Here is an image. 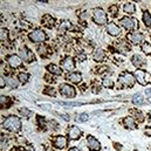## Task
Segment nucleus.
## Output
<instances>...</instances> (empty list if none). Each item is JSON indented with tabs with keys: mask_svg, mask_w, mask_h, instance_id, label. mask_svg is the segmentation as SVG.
Listing matches in <instances>:
<instances>
[{
	"mask_svg": "<svg viewBox=\"0 0 151 151\" xmlns=\"http://www.w3.org/2000/svg\"><path fill=\"white\" fill-rule=\"evenodd\" d=\"M19 111H20L21 114H24V116H25V117H29V116L32 115V113H31L29 110H27L26 108H22V109H20Z\"/></svg>",
	"mask_w": 151,
	"mask_h": 151,
	"instance_id": "obj_38",
	"label": "nucleus"
},
{
	"mask_svg": "<svg viewBox=\"0 0 151 151\" xmlns=\"http://www.w3.org/2000/svg\"><path fill=\"white\" fill-rule=\"evenodd\" d=\"M119 24H121V26L123 28H125L128 31H134L135 32V29L138 28V21L135 18H131V17H124V18H122L121 21H119Z\"/></svg>",
	"mask_w": 151,
	"mask_h": 151,
	"instance_id": "obj_5",
	"label": "nucleus"
},
{
	"mask_svg": "<svg viewBox=\"0 0 151 151\" xmlns=\"http://www.w3.org/2000/svg\"><path fill=\"white\" fill-rule=\"evenodd\" d=\"M61 68H63L65 70H67V72H72V70H74V68H75V61H74V59H72L70 56H67V58H65L62 61H61Z\"/></svg>",
	"mask_w": 151,
	"mask_h": 151,
	"instance_id": "obj_12",
	"label": "nucleus"
},
{
	"mask_svg": "<svg viewBox=\"0 0 151 151\" xmlns=\"http://www.w3.org/2000/svg\"><path fill=\"white\" fill-rule=\"evenodd\" d=\"M88 118H89V115L86 113L80 114L78 116H76V121L77 122H86V121H88Z\"/></svg>",
	"mask_w": 151,
	"mask_h": 151,
	"instance_id": "obj_33",
	"label": "nucleus"
},
{
	"mask_svg": "<svg viewBox=\"0 0 151 151\" xmlns=\"http://www.w3.org/2000/svg\"><path fill=\"white\" fill-rule=\"evenodd\" d=\"M69 28H70V22H68V21H63V22L60 25L59 31H60V32H66V31H69Z\"/></svg>",
	"mask_w": 151,
	"mask_h": 151,
	"instance_id": "obj_32",
	"label": "nucleus"
},
{
	"mask_svg": "<svg viewBox=\"0 0 151 151\" xmlns=\"http://www.w3.org/2000/svg\"><path fill=\"white\" fill-rule=\"evenodd\" d=\"M123 125L127 128V129H137V123H136V119L131 116H128L125 118H123Z\"/></svg>",
	"mask_w": 151,
	"mask_h": 151,
	"instance_id": "obj_18",
	"label": "nucleus"
},
{
	"mask_svg": "<svg viewBox=\"0 0 151 151\" xmlns=\"http://www.w3.org/2000/svg\"><path fill=\"white\" fill-rule=\"evenodd\" d=\"M135 75L130 72H122L118 75V83L122 87H127V88H131L135 84Z\"/></svg>",
	"mask_w": 151,
	"mask_h": 151,
	"instance_id": "obj_2",
	"label": "nucleus"
},
{
	"mask_svg": "<svg viewBox=\"0 0 151 151\" xmlns=\"http://www.w3.org/2000/svg\"><path fill=\"white\" fill-rule=\"evenodd\" d=\"M142 50L145 55H151V43L149 42H144L142 45Z\"/></svg>",
	"mask_w": 151,
	"mask_h": 151,
	"instance_id": "obj_31",
	"label": "nucleus"
},
{
	"mask_svg": "<svg viewBox=\"0 0 151 151\" xmlns=\"http://www.w3.org/2000/svg\"><path fill=\"white\" fill-rule=\"evenodd\" d=\"M66 80L73 82V83H80L82 81V74L78 72H72L66 75Z\"/></svg>",
	"mask_w": 151,
	"mask_h": 151,
	"instance_id": "obj_17",
	"label": "nucleus"
},
{
	"mask_svg": "<svg viewBox=\"0 0 151 151\" xmlns=\"http://www.w3.org/2000/svg\"><path fill=\"white\" fill-rule=\"evenodd\" d=\"M43 94H46V95H52V96H54V95H55V90H54V88H53V87H47V88L45 89Z\"/></svg>",
	"mask_w": 151,
	"mask_h": 151,
	"instance_id": "obj_35",
	"label": "nucleus"
},
{
	"mask_svg": "<svg viewBox=\"0 0 151 151\" xmlns=\"http://www.w3.org/2000/svg\"><path fill=\"white\" fill-rule=\"evenodd\" d=\"M19 56L22 59V61H25L27 63H31V62H33L35 60V56H34L33 52L28 47H26V46L20 47V49H19Z\"/></svg>",
	"mask_w": 151,
	"mask_h": 151,
	"instance_id": "obj_7",
	"label": "nucleus"
},
{
	"mask_svg": "<svg viewBox=\"0 0 151 151\" xmlns=\"http://www.w3.org/2000/svg\"><path fill=\"white\" fill-rule=\"evenodd\" d=\"M18 80H19V82H20V83L25 84L26 82H28V80H29V75H28L27 73H19V75H18Z\"/></svg>",
	"mask_w": 151,
	"mask_h": 151,
	"instance_id": "obj_29",
	"label": "nucleus"
},
{
	"mask_svg": "<svg viewBox=\"0 0 151 151\" xmlns=\"http://www.w3.org/2000/svg\"><path fill=\"white\" fill-rule=\"evenodd\" d=\"M93 19H94V22L96 25H106L107 21H108V18H107V13L104 12V9H102L101 7H97L94 9L93 12Z\"/></svg>",
	"mask_w": 151,
	"mask_h": 151,
	"instance_id": "obj_3",
	"label": "nucleus"
},
{
	"mask_svg": "<svg viewBox=\"0 0 151 151\" xmlns=\"http://www.w3.org/2000/svg\"><path fill=\"white\" fill-rule=\"evenodd\" d=\"M53 144L58 149H65L67 147V144H68V141H67V138L65 136L59 135V136H55L53 138Z\"/></svg>",
	"mask_w": 151,
	"mask_h": 151,
	"instance_id": "obj_14",
	"label": "nucleus"
},
{
	"mask_svg": "<svg viewBox=\"0 0 151 151\" xmlns=\"http://www.w3.org/2000/svg\"><path fill=\"white\" fill-rule=\"evenodd\" d=\"M145 132H147V135H148V136H151V129L150 128H145Z\"/></svg>",
	"mask_w": 151,
	"mask_h": 151,
	"instance_id": "obj_45",
	"label": "nucleus"
},
{
	"mask_svg": "<svg viewBox=\"0 0 151 151\" xmlns=\"http://www.w3.org/2000/svg\"><path fill=\"white\" fill-rule=\"evenodd\" d=\"M107 32H108V34L111 35V37H118V35H121V33H122L121 28H119L115 22H110V24L107 25Z\"/></svg>",
	"mask_w": 151,
	"mask_h": 151,
	"instance_id": "obj_15",
	"label": "nucleus"
},
{
	"mask_svg": "<svg viewBox=\"0 0 151 151\" xmlns=\"http://www.w3.org/2000/svg\"><path fill=\"white\" fill-rule=\"evenodd\" d=\"M67 135H68V138L72 139V141H75V139H78L81 136H82V131L75 127V125H72L68 128L67 130Z\"/></svg>",
	"mask_w": 151,
	"mask_h": 151,
	"instance_id": "obj_13",
	"label": "nucleus"
},
{
	"mask_svg": "<svg viewBox=\"0 0 151 151\" xmlns=\"http://www.w3.org/2000/svg\"><path fill=\"white\" fill-rule=\"evenodd\" d=\"M37 119H38V123L40 124V125H42V128L45 127V118L43 117H40V116H38L37 117ZM45 129V128H43Z\"/></svg>",
	"mask_w": 151,
	"mask_h": 151,
	"instance_id": "obj_40",
	"label": "nucleus"
},
{
	"mask_svg": "<svg viewBox=\"0 0 151 151\" xmlns=\"http://www.w3.org/2000/svg\"><path fill=\"white\" fill-rule=\"evenodd\" d=\"M7 33H8V31L6 28H2L1 29V40L2 41H6L7 40Z\"/></svg>",
	"mask_w": 151,
	"mask_h": 151,
	"instance_id": "obj_37",
	"label": "nucleus"
},
{
	"mask_svg": "<svg viewBox=\"0 0 151 151\" xmlns=\"http://www.w3.org/2000/svg\"><path fill=\"white\" fill-rule=\"evenodd\" d=\"M123 11H124V13H127L129 15L135 14L136 13V6L134 2H125L123 5Z\"/></svg>",
	"mask_w": 151,
	"mask_h": 151,
	"instance_id": "obj_21",
	"label": "nucleus"
},
{
	"mask_svg": "<svg viewBox=\"0 0 151 151\" xmlns=\"http://www.w3.org/2000/svg\"><path fill=\"white\" fill-rule=\"evenodd\" d=\"M132 102L136 106H142V104H144V99H143V96H141L139 94H137V95H134Z\"/></svg>",
	"mask_w": 151,
	"mask_h": 151,
	"instance_id": "obj_26",
	"label": "nucleus"
},
{
	"mask_svg": "<svg viewBox=\"0 0 151 151\" xmlns=\"http://www.w3.org/2000/svg\"><path fill=\"white\" fill-rule=\"evenodd\" d=\"M134 75H135L136 81L139 84H142V86L150 84L151 83V74L148 73V72H145V70H143V69H136Z\"/></svg>",
	"mask_w": 151,
	"mask_h": 151,
	"instance_id": "obj_4",
	"label": "nucleus"
},
{
	"mask_svg": "<svg viewBox=\"0 0 151 151\" xmlns=\"http://www.w3.org/2000/svg\"><path fill=\"white\" fill-rule=\"evenodd\" d=\"M6 84L8 87H11V88H17L18 87V81L15 78H13V77H7L6 78Z\"/></svg>",
	"mask_w": 151,
	"mask_h": 151,
	"instance_id": "obj_30",
	"label": "nucleus"
},
{
	"mask_svg": "<svg viewBox=\"0 0 151 151\" xmlns=\"http://www.w3.org/2000/svg\"><path fill=\"white\" fill-rule=\"evenodd\" d=\"M104 58H106V53H104L103 49L97 48V49L94 50V53H93V59H94V61H96V62H101V61L104 60Z\"/></svg>",
	"mask_w": 151,
	"mask_h": 151,
	"instance_id": "obj_19",
	"label": "nucleus"
},
{
	"mask_svg": "<svg viewBox=\"0 0 151 151\" xmlns=\"http://www.w3.org/2000/svg\"><path fill=\"white\" fill-rule=\"evenodd\" d=\"M46 69H47V70H48L50 74H53V75H56V76L62 75V69H61L59 66L54 65V63H50V65H48V66L46 67Z\"/></svg>",
	"mask_w": 151,
	"mask_h": 151,
	"instance_id": "obj_20",
	"label": "nucleus"
},
{
	"mask_svg": "<svg viewBox=\"0 0 151 151\" xmlns=\"http://www.w3.org/2000/svg\"><path fill=\"white\" fill-rule=\"evenodd\" d=\"M117 6L116 5H111L110 7H109V12H110V14L113 15V17H117Z\"/></svg>",
	"mask_w": 151,
	"mask_h": 151,
	"instance_id": "obj_36",
	"label": "nucleus"
},
{
	"mask_svg": "<svg viewBox=\"0 0 151 151\" xmlns=\"http://www.w3.org/2000/svg\"><path fill=\"white\" fill-rule=\"evenodd\" d=\"M77 60H78V61H84V60H86V54H83V53H77Z\"/></svg>",
	"mask_w": 151,
	"mask_h": 151,
	"instance_id": "obj_39",
	"label": "nucleus"
},
{
	"mask_svg": "<svg viewBox=\"0 0 151 151\" xmlns=\"http://www.w3.org/2000/svg\"><path fill=\"white\" fill-rule=\"evenodd\" d=\"M68 151H81V149H78V148H76V147H73V148H70Z\"/></svg>",
	"mask_w": 151,
	"mask_h": 151,
	"instance_id": "obj_46",
	"label": "nucleus"
},
{
	"mask_svg": "<svg viewBox=\"0 0 151 151\" xmlns=\"http://www.w3.org/2000/svg\"><path fill=\"white\" fill-rule=\"evenodd\" d=\"M2 127H4V129L15 134V132H19L21 130V121H20V118L18 116L11 115V116H8V117H6L4 119Z\"/></svg>",
	"mask_w": 151,
	"mask_h": 151,
	"instance_id": "obj_1",
	"label": "nucleus"
},
{
	"mask_svg": "<svg viewBox=\"0 0 151 151\" xmlns=\"http://www.w3.org/2000/svg\"><path fill=\"white\" fill-rule=\"evenodd\" d=\"M7 147V142L6 139H4V137H1V150H4Z\"/></svg>",
	"mask_w": 151,
	"mask_h": 151,
	"instance_id": "obj_41",
	"label": "nucleus"
},
{
	"mask_svg": "<svg viewBox=\"0 0 151 151\" xmlns=\"http://www.w3.org/2000/svg\"><path fill=\"white\" fill-rule=\"evenodd\" d=\"M50 123H52V127H53V128H54L55 130L60 128V125L58 124V122H55V121H50Z\"/></svg>",
	"mask_w": 151,
	"mask_h": 151,
	"instance_id": "obj_42",
	"label": "nucleus"
},
{
	"mask_svg": "<svg viewBox=\"0 0 151 151\" xmlns=\"http://www.w3.org/2000/svg\"><path fill=\"white\" fill-rule=\"evenodd\" d=\"M148 101H149V102L151 103V97H149V100H148Z\"/></svg>",
	"mask_w": 151,
	"mask_h": 151,
	"instance_id": "obj_48",
	"label": "nucleus"
},
{
	"mask_svg": "<svg viewBox=\"0 0 151 151\" xmlns=\"http://www.w3.org/2000/svg\"><path fill=\"white\" fill-rule=\"evenodd\" d=\"M131 113L135 115V117H136L139 122H143V121H144V115L141 113V111H138V110H134V109H132Z\"/></svg>",
	"mask_w": 151,
	"mask_h": 151,
	"instance_id": "obj_34",
	"label": "nucleus"
},
{
	"mask_svg": "<svg viewBox=\"0 0 151 151\" xmlns=\"http://www.w3.org/2000/svg\"><path fill=\"white\" fill-rule=\"evenodd\" d=\"M42 24L46 26V27H48V28H52L54 25H55V19L53 18V17H50V15H45L43 18H42Z\"/></svg>",
	"mask_w": 151,
	"mask_h": 151,
	"instance_id": "obj_22",
	"label": "nucleus"
},
{
	"mask_svg": "<svg viewBox=\"0 0 151 151\" xmlns=\"http://www.w3.org/2000/svg\"><path fill=\"white\" fill-rule=\"evenodd\" d=\"M127 39H129L134 45H139L144 41V34L141 32H131L127 35Z\"/></svg>",
	"mask_w": 151,
	"mask_h": 151,
	"instance_id": "obj_11",
	"label": "nucleus"
},
{
	"mask_svg": "<svg viewBox=\"0 0 151 151\" xmlns=\"http://www.w3.org/2000/svg\"><path fill=\"white\" fill-rule=\"evenodd\" d=\"M87 147L90 151H100L101 150V143L97 138H95L91 135L87 136Z\"/></svg>",
	"mask_w": 151,
	"mask_h": 151,
	"instance_id": "obj_9",
	"label": "nucleus"
},
{
	"mask_svg": "<svg viewBox=\"0 0 151 151\" xmlns=\"http://www.w3.org/2000/svg\"><path fill=\"white\" fill-rule=\"evenodd\" d=\"M117 48H118V49H119V52H122V53H128V52L130 50V47L127 45L125 40L119 41V43L117 45Z\"/></svg>",
	"mask_w": 151,
	"mask_h": 151,
	"instance_id": "obj_24",
	"label": "nucleus"
},
{
	"mask_svg": "<svg viewBox=\"0 0 151 151\" xmlns=\"http://www.w3.org/2000/svg\"><path fill=\"white\" fill-rule=\"evenodd\" d=\"M28 39L32 41V42H43L47 40V34L45 33V31L37 28L34 31H32L29 34H28Z\"/></svg>",
	"mask_w": 151,
	"mask_h": 151,
	"instance_id": "obj_8",
	"label": "nucleus"
},
{
	"mask_svg": "<svg viewBox=\"0 0 151 151\" xmlns=\"http://www.w3.org/2000/svg\"><path fill=\"white\" fill-rule=\"evenodd\" d=\"M37 49H38V53L41 56H47L48 53H49V49H48V47L46 45H39L37 47Z\"/></svg>",
	"mask_w": 151,
	"mask_h": 151,
	"instance_id": "obj_25",
	"label": "nucleus"
},
{
	"mask_svg": "<svg viewBox=\"0 0 151 151\" xmlns=\"http://www.w3.org/2000/svg\"><path fill=\"white\" fill-rule=\"evenodd\" d=\"M102 84L104 88H114V81L110 77H104L102 80Z\"/></svg>",
	"mask_w": 151,
	"mask_h": 151,
	"instance_id": "obj_28",
	"label": "nucleus"
},
{
	"mask_svg": "<svg viewBox=\"0 0 151 151\" xmlns=\"http://www.w3.org/2000/svg\"><path fill=\"white\" fill-rule=\"evenodd\" d=\"M63 119H66V121H69V116H66V114H62V115H60Z\"/></svg>",
	"mask_w": 151,
	"mask_h": 151,
	"instance_id": "obj_44",
	"label": "nucleus"
},
{
	"mask_svg": "<svg viewBox=\"0 0 151 151\" xmlns=\"http://www.w3.org/2000/svg\"><path fill=\"white\" fill-rule=\"evenodd\" d=\"M0 86H1V88H4L6 86V80L4 78V76H1V84Z\"/></svg>",
	"mask_w": 151,
	"mask_h": 151,
	"instance_id": "obj_43",
	"label": "nucleus"
},
{
	"mask_svg": "<svg viewBox=\"0 0 151 151\" xmlns=\"http://www.w3.org/2000/svg\"><path fill=\"white\" fill-rule=\"evenodd\" d=\"M60 94L67 99H74L76 96V89L69 83H62L60 84Z\"/></svg>",
	"mask_w": 151,
	"mask_h": 151,
	"instance_id": "obj_6",
	"label": "nucleus"
},
{
	"mask_svg": "<svg viewBox=\"0 0 151 151\" xmlns=\"http://www.w3.org/2000/svg\"><path fill=\"white\" fill-rule=\"evenodd\" d=\"M145 94H147V95H151V88L150 89H147V90H145Z\"/></svg>",
	"mask_w": 151,
	"mask_h": 151,
	"instance_id": "obj_47",
	"label": "nucleus"
},
{
	"mask_svg": "<svg viewBox=\"0 0 151 151\" xmlns=\"http://www.w3.org/2000/svg\"><path fill=\"white\" fill-rule=\"evenodd\" d=\"M131 63L135 66V67H142V66H144L145 63H147V61H145V59L142 56V55H139V54H135V55H132L131 56Z\"/></svg>",
	"mask_w": 151,
	"mask_h": 151,
	"instance_id": "obj_16",
	"label": "nucleus"
},
{
	"mask_svg": "<svg viewBox=\"0 0 151 151\" xmlns=\"http://www.w3.org/2000/svg\"><path fill=\"white\" fill-rule=\"evenodd\" d=\"M7 62H8V65H9L11 68L17 69V68L21 67V65H22V59H21L19 55L13 54V55L7 56Z\"/></svg>",
	"mask_w": 151,
	"mask_h": 151,
	"instance_id": "obj_10",
	"label": "nucleus"
},
{
	"mask_svg": "<svg viewBox=\"0 0 151 151\" xmlns=\"http://www.w3.org/2000/svg\"><path fill=\"white\" fill-rule=\"evenodd\" d=\"M47 151H54V150H52V149H48Z\"/></svg>",
	"mask_w": 151,
	"mask_h": 151,
	"instance_id": "obj_49",
	"label": "nucleus"
},
{
	"mask_svg": "<svg viewBox=\"0 0 151 151\" xmlns=\"http://www.w3.org/2000/svg\"><path fill=\"white\" fill-rule=\"evenodd\" d=\"M0 102H1V108H2V109H4V108H8V107L11 106V100H9V97H7V96L1 95Z\"/></svg>",
	"mask_w": 151,
	"mask_h": 151,
	"instance_id": "obj_27",
	"label": "nucleus"
},
{
	"mask_svg": "<svg viewBox=\"0 0 151 151\" xmlns=\"http://www.w3.org/2000/svg\"><path fill=\"white\" fill-rule=\"evenodd\" d=\"M142 19H143V22H144V25L147 26V27H151V14L150 12H148V11H144V13H143V15H142Z\"/></svg>",
	"mask_w": 151,
	"mask_h": 151,
	"instance_id": "obj_23",
	"label": "nucleus"
}]
</instances>
